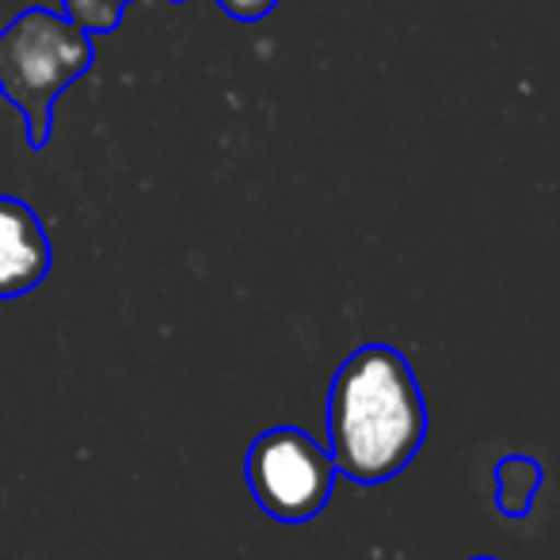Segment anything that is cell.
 <instances>
[{
    "label": "cell",
    "mask_w": 560,
    "mask_h": 560,
    "mask_svg": "<svg viewBox=\"0 0 560 560\" xmlns=\"http://www.w3.org/2000/svg\"><path fill=\"white\" fill-rule=\"evenodd\" d=\"M541 488V465L534 457L508 454L495 462V508L508 518L530 515V503Z\"/></svg>",
    "instance_id": "cell-5"
},
{
    "label": "cell",
    "mask_w": 560,
    "mask_h": 560,
    "mask_svg": "<svg viewBox=\"0 0 560 560\" xmlns=\"http://www.w3.org/2000/svg\"><path fill=\"white\" fill-rule=\"evenodd\" d=\"M244 477L256 503L279 523H310L336 488L328 450L302 428H271L248 446Z\"/></svg>",
    "instance_id": "cell-3"
},
{
    "label": "cell",
    "mask_w": 560,
    "mask_h": 560,
    "mask_svg": "<svg viewBox=\"0 0 560 560\" xmlns=\"http://www.w3.org/2000/svg\"><path fill=\"white\" fill-rule=\"evenodd\" d=\"M54 264L46 225L23 199L0 195V302L43 287Z\"/></svg>",
    "instance_id": "cell-4"
},
{
    "label": "cell",
    "mask_w": 560,
    "mask_h": 560,
    "mask_svg": "<svg viewBox=\"0 0 560 560\" xmlns=\"http://www.w3.org/2000/svg\"><path fill=\"white\" fill-rule=\"evenodd\" d=\"M126 4L130 0H61V12L81 31H89V35H104V31L118 27Z\"/></svg>",
    "instance_id": "cell-6"
},
{
    "label": "cell",
    "mask_w": 560,
    "mask_h": 560,
    "mask_svg": "<svg viewBox=\"0 0 560 560\" xmlns=\"http://www.w3.org/2000/svg\"><path fill=\"white\" fill-rule=\"evenodd\" d=\"M92 66V35L66 12L31 8L0 27V92L27 122V141L43 145L58 96Z\"/></svg>",
    "instance_id": "cell-2"
},
{
    "label": "cell",
    "mask_w": 560,
    "mask_h": 560,
    "mask_svg": "<svg viewBox=\"0 0 560 560\" xmlns=\"http://www.w3.org/2000/svg\"><path fill=\"white\" fill-rule=\"evenodd\" d=\"M428 439V405L405 354L366 343L328 389V457L354 485L393 480Z\"/></svg>",
    "instance_id": "cell-1"
},
{
    "label": "cell",
    "mask_w": 560,
    "mask_h": 560,
    "mask_svg": "<svg viewBox=\"0 0 560 560\" xmlns=\"http://www.w3.org/2000/svg\"><path fill=\"white\" fill-rule=\"evenodd\" d=\"M472 560H495V557H472Z\"/></svg>",
    "instance_id": "cell-8"
},
{
    "label": "cell",
    "mask_w": 560,
    "mask_h": 560,
    "mask_svg": "<svg viewBox=\"0 0 560 560\" xmlns=\"http://www.w3.org/2000/svg\"><path fill=\"white\" fill-rule=\"evenodd\" d=\"M218 4H222V12H229L233 20L252 23V20H264L279 0H218Z\"/></svg>",
    "instance_id": "cell-7"
}]
</instances>
